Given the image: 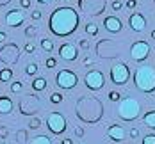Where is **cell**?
<instances>
[{
    "instance_id": "obj_1",
    "label": "cell",
    "mask_w": 155,
    "mask_h": 144,
    "mask_svg": "<svg viewBox=\"0 0 155 144\" xmlns=\"http://www.w3.org/2000/svg\"><path fill=\"white\" fill-rule=\"evenodd\" d=\"M80 18L73 7H57L48 18V30L57 37H68L77 32Z\"/></svg>"
},
{
    "instance_id": "obj_2",
    "label": "cell",
    "mask_w": 155,
    "mask_h": 144,
    "mask_svg": "<svg viewBox=\"0 0 155 144\" xmlns=\"http://www.w3.org/2000/svg\"><path fill=\"white\" fill-rule=\"evenodd\" d=\"M75 112H77V117L82 123L93 125V123H98L102 119V116H104V105L94 96H82V98H78Z\"/></svg>"
},
{
    "instance_id": "obj_3",
    "label": "cell",
    "mask_w": 155,
    "mask_h": 144,
    "mask_svg": "<svg viewBox=\"0 0 155 144\" xmlns=\"http://www.w3.org/2000/svg\"><path fill=\"white\" fill-rule=\"evenodd\" d=\"M134 85L141 93H153L155 91V68L150 64H143L134 71Z\"/></svg>"
},
{
    "instance_id": "obj_4",
    "label": "cell",
    "mask_w": 155,
    "mask_h": 144,
    "mask_svg": "<svg viewBox=\"0 0 155 144\" xmlns=\"http://www.w3.org/2000/svg\"><path fill=\"white\" fill-rule=\"evenodd\" d=\"M118 116H120V119H123V121H127V123L136 121V119L141 116L139 100L134 98V96H128V98L121 100L120 105H118Z\"/></svg>"
},
{
    "instance_id": "obj_5",
    "label": "cell",
    "mask_w": 155,
    "mask_h": 144,
    "mask_svg": "<svg viewBox=\"0 0 155 144\" xmlns=\"http://www.w3.org/2000/svg\"><path fill=\"white\" fill-rule=\"evenodd\" d=\"M41 107H43L41 98L36 96L34 93L25 94L20 100V103H18V109H20V114L21 116H36L38 112L41 110Z\"/></svg>"
},
{
    "instance_id": "obj_6",
    "label": "cell",
    "mask_w": 155,
    "mask_h": 144,
    "mask_svg": "<svg viewBox=\"0 0 155 144\" xmlns=\"http://www.w3.org/2000/svg\"><path fill=\"white\" fill-rule=\"evenodd\" d=\"M109 77H110V82L114 85H125L128 82V78H130V68L125 62H116L110 68Z\"/></svg>"
},
{
    "instance_id": "obj_7",
    "label": "cell",
    "mask_w": 155,
    "mask_h": 144,
    "mask_svg": "<svg viewBox=\"0 0 155 144\" xmlns=\"http://www.w3.org/2000/svg\"><path fill=\"white\" fill-rule=\"evenodd\" d=\"M78 84V77L75 71L71 69H61L57 75H55V85L61 87L64 91H70V89H75Z\"/></svg>"
},
{
    "instance_id": "obj_8",
    "label": "cell",
    "mask_w": 155,
    "mask_h": 144,
    "mask_svg": "<svg viewBox=\"0 0 155 144\" xmlns=\"http://www.w3.org/2000/svg\"><path fill=\"white\" fill-rule=\"evenodd\" d=\"M47 128L50 130V133L54 135H62L68 128L66 117L62 116L61 112H50L47 117Z\"/></svg>"
},
{
    "instance_id": "obj_9",
    "label": "cell",
    "mask_w": 155,
    "mask_h": 144,
    "mask_svg": "<svg viewBox=\"0 0 155 144\" xmlns=\"http://www.w3.org/2000/svg\"><path fill=\"white\" fill-rule=\"evenodd\" d=\"M150 52H152V48L146 41H143V39L134 41L130 45V59L136 61V62H143V61H146L150 57Z\"/></svg>"
},
{
    "instance_id": "obj_10",
    "label": "cell",
    "mask_w": 155,
    "mask_h": 144,
    "mask_svg": "<svg viewBox=\"0 0 155 144\" xmlns=\"http://www.w3.org/2000/svg\"><path fill=\"white\" fill-rule=\"evenodd\" d=\"M18 59H20V48H18V45L9 43V45H4L0 48V62L2 64L11 68L13 64L18 62Z\"/></svg>"
},
{
    "instance_id": "obj_11",
    "label": "cell",
    "mask_w": 155,
    "mask_h": 144,
    "mask_svg": "<svg viewBox=\"0 0 155 144\" xmlns=\"http://www.w3.org/2000/svg\"><path fill=\"white\" fill-rule=\"evenodd\" d=\"M84 84H86V87L89 91H100L105 85V77H104V73L100 69H91V71L86 73Z\"/></svg>"
},
{
    "instance_id": "obj_12",
    "label": "cell",
    "mask_w": 155,
    "mask_h": 144,
    "mask_svg": "<svg viewBox=\"0 0 155 144\" xmlns=\"http://www.w3.org/2000/svg\"><path fill=\"white\" fill-rule=\"evenodd\" d=\"M25 21V13L23 9H9L5 13V25L11 27V29H18L21 27Z\"/></svg>"
},
{
    "instance_id": "obj_13",
    "label": "cell",
    "mask_w": 155,
    "mask_h": 144,
    "mask_svg": "<svg viewBox=\"0 0 155 144\" xmlns=\"http://www.w3.org/2000/svg\"><path fill=\"white\" fill-rule=\"evenodd\" d=\"M59 57H61L62 61H68V62L77 61V59H78L77 46H75V45H71V43H62L61 46H59Z\"/></svg>"
},
{
    "instance_id": "obj_14",
    "label": "cell",
    "mask_w": 155,
    "mask_h": 144,
    "mask_svg": "<svg viewBox=\"0 0 155 144\" xmlns=\"http://www.w3.org/2000/svg\"><path fill=\"white\" fill-rule=\"evenodd\" d=\"M146 25H148V21L141 13H132L130 18H128V27L134 32H143L146 29Z\"/></svg>"
},
{
    "instance_id": "obj_15",
    "label": "cell",
    "mask_w": 155,
    "mask_h": 144,
    "mask_svg": "<svg viewBox=\"0 0 155 144\" xmlns=\"http://www.w3.org/2000/svg\"><path fill=\"white\" fill-rule=\"evenodd\" d=\"M104 27H105V30L110 32V34H118V32H121V29H123V23H121V20L116 18V16H107V18L104 20Z\"/></svg>"
},
{
    "instance_id": "obj_16",
    "label": "cell",
    "mask_w": 155,
    "mask_h": 144,
    "mask_svg": "<svg viewBox=\"0 0 155 144\" xmlns=\"http://www.w3.org/2000/svg\"><path fill=\"white\" fill-rule=\"evenodd\" d=\"M107 135H109V139H112L116 142H121L125 139V135H127V132H125V128L121 125H110L107 128Z\"/></svg>"
},
{
    "instance_id": "obj_17",
    "label": "cell",
    "mask_w": 155,
    "mask_h": 144,
    "mask_svg": "<svg viewBox=\"0 0 155 144\" xmlns=\"http://www.w3.org/2000/svg\"><path fill=\"white\" fill-rule=\"evenodd\" d=\"M13 107H15V103H13V100L9 96H0V114H4V116L11 114Z\"/></svg>"
},
{
    "instance_id": "obj_18",
    "label": "cell",
    "mask_w": 155,
    "mask_h": 144,
    "mask_svg": "<svg viewBox=\"0 0 155 144\" xmlns=\"http://www.w3.org/2000/svg\"><path fill=\"white\" fill-rule=\"evenodd\" d=\"M31 85H32V91L41 93V91H45V89H47L48 82H47V78H45V77H36V78L31 82Z\"/></svg>"
},
{
    "instance_id": "obj_19",
    "label": "cell",
    "mask_w": 155,
    "mask_h": 144,
    "mask_svg": "<svg viewBox=\"0 0 155 144\" xmlns=\"http://www.w3.org/2000/svg\"><path fill=\"white\" fill-rule=\"evenodd\" d=\"M143 123L150 128V130H155V110H148L146 112L144 117H143Z\"/></svg>"
},
{
    "instance_id": "obj_20",
    "label": "cell",
    "mask_w": 155,
    "mask_h": 144,
    "mask_svg": "<svg viewBox=\"0 0 155 144\" xmlns=\"http://www.w3.org/2000/svg\"><path fill=\"white\" fill-rule=\"evenodd\" d=\"M13 80V69L9 66L0 69V82H11Z\"/></svg>"
},
{
    "instance_id": "obj_21",
    "label": "cell",
    "mask_w": 155,
    "mask_h": 144,
    "mask_svg": "<svg viewBox=\"0 0 155 144\" xmlns=\"http://www.w3.org/2000/svg\"><path fill=\"white\" fill-rule=\"evenodd\" d=\"M31 144H54L48 135H36L31 139Z\"/></svg>"
},
{
    "instance_id": "obj_22",
    "label": "cell",
    "mask_w": 155,
    "mask_h": 144,
    "mask_svg": "<svg viewBox=\"0 0 155 144\" xmlns=\"http://www.w3.org/2000/svg\"><path fill=\"white\" fill-rule=\"evenodd\" d=\"M84 30L87 36H98V25L96 23H87L86 27H84Z\"/></svg>"
},
{
    "instance_id": "obj_23",
    "label": "cell",
    "mask_w": 155,
    "mask_h": 144,
    "mask_svg": "<svg viewBox=\"0 0 155 144\" xmlns=\"http://www.w3.org/2000/svg\"><path fill=\"white\" fill-rule=\"evenodd\" d=\"M41 48H43L45 52H52V50H54V41L48 39V37H43V39H41Z\"/></svg>"
},
{
    "instance_id": "obj_24",
    "label": "cell",
    "mask_w": 155,
    "mask_h": 144,
    "mask_svg": "<svg viewBox=\"0 0 155 144\" xmlns=\"http://www.w3.org/2000/svg\"><path fill=\"white\" fill-rule=\"evenodd\" d=\"M25 73H27L29 77H34V75L38 73V64H36V62L27 64V66H25Z\"/></svg>"
},
{
    "instance_id": "obj_25",
    "label": "cell",
    "mask_w": 155,
    "mask_h": 144,
    "mask_svg": "<svg viewBox=\"0 0 155 144\" xmlns=\"http://www.w3.org/2000/svg\"><path fill=\"white\" fill-rule=\"evenodd\" d=\"M62 100H64V96H62L61 93H52V94H50V103H54V105L62 103Z\"/></svg>"
},
{
    "instance_id": "obj_26",
    "label": "cell",
    "mask_w": 155,
    "mask_h": 144,
    "mask_svg": "<svg viewBox=\"0 0 155 144\" xmlns=\"http://www.w3.org/2000/svg\"><path fill=\"white\" fill-rule=\"evenodd\" d=\"M39 126H41V119H39V117H34V116H32L31 121H29V128H31V130H38Z\"/></svg>"
},
{
    "instance_id": "obj_27",
    "label": "cell",
    "mask_w": 155,
    "mask_h": 144,
    "mask_svg": "<svg viewBox=\"0 0 155 144\" xmlns=\"http://www.w3.org/2000/svg\"><path fill=\"white\" fill-rule=\"evenodd\" d=\"M16 141L18 142H25L27 141V130H18L16 132Z\"/></svg>"
},
{
    "instance_id": "obj_28",
    "label": "cell",
    "mask_w": 155,
    "mask_h": 144,
    "mask_svg": "<svg viewBox=\"0 0 155 144\" xmlns=\"http://www.w3.org/2000/svg\"><path fill=\"white\" fill-rule=\"evenodd\" d=\"M21 89H23V84L21 82H13L11 84V93L18 94V93H21Z\"/></svg>"
},
{
    "instance_id": "obj_29",
    "label": "cell",
    "mask_w": 155,
    "mask_h": 144,
    "mask_svg": "<svg viewBox=\"0 0 155 144\" xmlns=\"http://www.w3.org/2000/svg\"><path fill=\"white\" fill-rule=\"evenodd\" d=\"M107 98H109V101H120V100H121V94H120L118 91H109Z\"/></svg>"
},
{
    "instance_id": "obj_30",
    "label": "cell",
    "mask_w": 155,
    "mask_h": 144,
    "mask_svg": "<svg viewBox=\"0 0 155 144\" xmlns=\"http://www.w3.org/2000/svg\"><path fill=\"white\" fill-rule=\"evenodd\" d=\"M141 144H155V133H148V135H144L143 141H141Z\"/></svg>"
},
{
    "instance_id": "obj_31",
    "label": "cell",
    "mask_w": 155,
    "mask_h": 144,
    "mask_svg": "<svg viewBox=\"0 0 155 144\" xmlns=\"http://www.w3.org/2000/svg\"><path fill=\"white\" fill-rule=\"evenodd\" d=\"M36 34H38V29H36L34 25H31V27H27V29H25V36H27L29 39H32Z\"/></svg>"
},
{
    "instance_id": "obj_32",
    "label": "cell",
    "mask_w": 155,
    "mask_h": 144,
    "mask_svg": "<svg viewBox=\"0 0 155 144\" xmlns=\"http://www.w3.org/2000/svg\"><path fill=\"white\" fill-rule=\"evenodd\" d=\"M23 52H25V53H34V52H36V45H34L32 41L25 43V46H23Z\"/></svg>"
},
{
    "instance_id": "obj_33",
    "label": "cell",
    "mask_w": 155,
    "mask_h": 144,
    "mask_svg": "<svg viewBox=\"0 0 155 144\" xmlns=\"http://www.w3.org/2000/svg\"><path fill=\"white\" fill-rule=\"evenodd\" d=\"M45 66H47L48 69L55 68V66H57V61H55V57H48L47 61H45Z\"/></svg>"
},
{
    "instance_id": "obj_34",
    "label": "cell",
    "mask_w": 155,
    "mask_h": 144,
    "mask_svg": "<svg viewBox=\"0 0 155 144\" xmlns=\"http://www.w3.org/2000/svg\"><path fill=\"white\" fill-rule=\"evenodd\" d=\"M7 135H9V128L4 126V125H0V137H2V139H7Z\"/></svg>"
},
{
    "instance_id": "obj_35",
    "label": "cell",
    "mask_w": 155,
    "mask_h": 144,
    "mask_svg": "<svg viewBox=\"0 0 155 144\" xmlns=\"http://www.w3.org/2000/svg\"><path fill=\"white\" fill-rule=\"evenodd\" d=\"M78 46L80 48H84V50H89V39H78Z\"/></svg>"
},
{
    "instance_id": "obj_36",
    "label": "cell",
    "mask_w": 155,
    "mask_h": 144,
    "mask_svg": "<svg viewBox=\"0 0 155 144\" xmlns=\"http://www.w3.org/2000/svg\"><path fill=\"white\" fill-rule=\"evenodd\" d=\"M41 16H43V14H41V11H32V13H31V18L34 20V21H39V20H41Z\"/></svg>"
},
{
    "instance_id": "obj_37",
    "label": "cell",
    "mask_w": 155,
    "mask_h": 144,
    "mask_svg": "<svg viewBox=\"0 0 155 144\" xmlns=\"http://www.w3.org/2000/svg\"><path fill=\"white\" fill-rule=\"evenodd\" d=\"M121 7H123V2H121V0H114V2H112V9H114V11H120Z\"/></svg>"
},
{
    "instance_id": "obj_38",
    "label": "cell",
    "mask_w": 155,
    "mask_h": 144,
    "mask_svg": "<svg viewBox=\"0 0 155 144\" xmlns=\"http://www.w3.org/2000/svg\"><path fill=\"white\" fill-rule=\"evenodd\" d=\"M136 5H137V2L136 0H127V4H125V7L130 11V9H136Z\"/></svg>"
},
{
    "instance_id": "obj_39",
    "label": "cell",
    "mask_w": 155,
    "mask_h": 144,
    "mask_svg": "<svg viewBox=\"0 0 155 144\" xmlns=\"http://www.w3.org/2000/svg\"><path fill=\"white\" fill-rule=\"evenodd\" d=\"M20 7L21 9H29L31 7V0H20Z\"/></svg>"
},
{
    "instance_id": "obj_40",
    "label": "cell",
    "mask_w": 155,
    "mask_h": 144,
    "mask_svg": "<svg viewBox=\"0 0 155 144\" xmlns=\"http://www.w3.org/2000/svg\"><path fill=\"white\" fill-rule=\"evenodd\" d=\"M139 137V130L137 128H130V139H136Z\"/></svg>"
},
{
    "instance_id": "obj_41",
    "label": "cell",
    "mask_w": 155,
    "mask_h": 144,
    "mask_svg": "<svg viewBox=\"0 0 155 144\" xmlns=\"http://www.w3.org/2000/svg\"><path fill=\"white\" fill-rule=\"evenodd\" d=\"M82 62H84V66H91V64H93V59H91V57H84Z\"/></svg>"
},
{
    "instance_id": "obj_42",
    "label": "cell",
    "mask_w": 155,
    "mask_h": 144,
    "mask_svg": "<svg viewBox=\"0 0 155 144\" xmlns=\"http://www.w3.org/2000/svg\"><path fill=\"white\" fill-rule=\"evenodd\" d=\"M75 135H77V137H82V135H84V130H82L80 126H77L75 128Z\"/></svg>"
},
{
    "instance_id": "obj_43",
    "label": "cell",
    "mask_w": 155,
    "mask_h": 144,
    "mask_svg": "<svg viewBox=\"0 0 155 144\" xmlns=\"http://www.w3.org/2000/svg\"><path fill=\"white\" fill-rule=\"evenodd\" d=\"M5 39H7V34L0 30V43H5Z\"/></svg>"
},
{
    "instance_id": "obj_44",
    "label": "cell",
    "mask_w": 155,
    "mask_h": 144,
    "mask_svg": "<svg viewBox=\"0 0 155 144\" xmlns=\"http://www.w3.org/2000/svg\"><path fill=\"white\" fill-rule=\"evenodd\" d=\"M61 144H73V141H71V139H62Z\"/></svg>"
},
{
    "instance_id": "obj_45",
    "label": "cell",
    "mask_w": 155,
    "mask_h": 144,
    "mask_svg": "<svg viewBox=\"0 0 155 144\" xmlns=\"http://www.w3.org/2000/svg\"><path fill=\"white\" fill-rule=\"evenodd\" d=\"M36 2H39V4H45V5H47V4H50V2H52V0H36Z\"/></svg>"
},
{
    "instance_id": "obj_46",
    "label": "cell",
    "mask_w": 155,
    "mask_h": 144,
    "mask_svg": "<svg viewBox=\"0 0 155 144\" xmlns=\"http://www.w3.org/2000/svg\"><path fill=\"white\" fill-rule=\"evenodd\" d=\"M150 36H152V39H155V30H152V34H150Z\"/></svg>"
},
{
    "instance_id": "obj_47",
    "label": "cell",
    "mask_w": 155,
    "mask_h": 144,
    "mask_svg": "<svg viewBox=\"0 0 155 144\" xmlns=\"http://www.w3.org/2000/svg\"><path fill=\"white\" fill-rule=\"evenodd\" d=\"M128 144H134V142H128Z\"/></svg>"
},
{
    "instance_id": "obj_48",
    "label": "cell",
    "mask_w": 155,
    "mask_h": 144,
    "mask_svg": "<svg viewBox=\"0 0 155 144\" xmlns=\"http://www.w3.org/2000/svg\"><path fill=\"white\" fill-rule=\"evenodd\" d=\"M0 144H5V142H0Z\"/></svg>"
},
{
    "instance_id": "obj_49",
    "label": "cell",
    "mask_w": 155,
    "mask_h": 144,
    "mask_svg": "<svg viewBox=\"0 0 155 144\" xmlns=\"http://www.w3.org/2000/svg\"><path fill=\"white\" fill-rule=\"evenodd\" d=\"M68 2H71V0H68Z\"/></svg>"
},
{
    "instance_id": "obj_50",
    "label": "cell",
    "mask_w": 155,
    "mask_h": 144,
    "mask_svg": "<svg viewBox=\"0 0 155 144\" xmlns=\"http://www.w3.org/2000/svg\"><path fill=\"white\" fill-rule=\"evenodd\" d=\"M153 2H155V0H153Z\"/></svg>"
}]
</instances>
